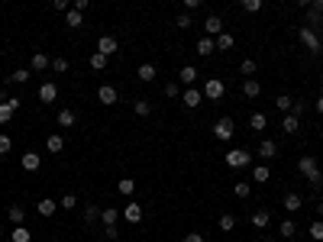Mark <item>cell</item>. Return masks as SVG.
<instances>
[{
    "instance_id": "24",
    "label": "cell",
    "mask_w": 323,
    "mask_h": 242,
    "mask_svg": "<svg viewBox=\"0 0 323 242\" xmlns=\"http://www.w3.org/2000/svg\"><path fill=\"white\" fill-rule=\"evenodd\" d=\"M269 223H272L269 210H256V213H252V226H256V230H265Z\"/></svg>"
},
{
    "instance_id": "1",
    "label": "cell",
    "mask_w": 323,
    "mask_h": 242,
    "mask_svg": "<svg viewBox=\"0 0 323 242\" xmlns=\"http://www.w3.org/2000/svg\"><path fill=\"white\" fill-rule=\"evenodd\" d=\"M298 171H301V175H304L311 184L320 181V168H317V158H314V155H301V158H298Z\"/></svg>"
},
{
    "instance_id": "53",
    "label": "cell",
    "mask_w": 323,
    "mask_h": 242,
    "mask_svg": "<svg viewBox=\"0 0 323 242\" xmlns=\"http://www.w3.org/2000/svg\"><path fill=\"white\" fill-rule=\"evenodd\" d=\"M201 3H204V0H184V10H197Z\"/></svg>"
},
{
    "instance_id": "44",
    "label": "cell",
    "mask_w": 323,
    "mask_h": 242,
    "mask_svg": "<svg viewBox=\"0 0 323 242\" xmlns=\"http://www.w3.org/2000/svg\"><path fill=\"white\" fill-rule=\"evenodd\" d=\"M239 71H243L246 78H252V74H256V61H252V58H246L243 65H239Z\"/></svg>"
},
{
    "instance_id": "17",
    "label": "cell",
    "mask_w": 323,
    "mask_h": 242,
    "mask_svg": "<svg viewBox=\"0 0 323 242\" xmlns=\"http://www.w3.org/2000/svg\"><path fill=\"white\" fill-rule=\"evenodd\" d=\"M36 210H39V217H52V213L58 210V200L45 197V200H39V204H36Z\"/></svg>"
},
{
    "instance_id": "3",
    "label": "cell",
    "mask_w": 323,
    "mask_h": 242,
    "mask_svg": "<svg viewBox=\"0 0 323 242\" xmlns=\"http://www.w3.org/2000/svg\"><path fill=\"white\" fill-rule=\"evenodd\" d=\"M223 94H226V84H223L220 78H210L207 84H204V97H207V100L220 103V100H223Z\"/></svg>"
},
{
    "instance_id": "20",
    "label": "cell",
    "mask_w": 323,
    "mask_h": 242,
    "mask_svg": "<svg viewBox=\"0 0 323 242\" xmlns=\"http://www.w3.org/2000/svg\"><path fill=\"white\" fill-rule=\"evenodd\" d=\"M269 178H272V168H269V165H256V168H252V181H256V184H265Z\"/></svg>"
},
{
    "instance_id": "29",
    "label": "cell",
    "mask_w": 323,
    "mask_h": 242,
    "mask_svg": "<svg viewBox=\"0 0 323 242\" xmlns=\"http://www.w3.org/2000/svg\"><path fill=\"white\" fill-rule=\"evenodd\" d=\"M249 126L256 129V133H262V129L269 126V116H265V113H252V116H249Z\"/></svg>"
},
{
    "instance_id": "16",
    "label": "cell",
    "mask_w": 323,
    "mask_h": 242,
    "mask_svg": "<svg viewBox=\"0 0 323 242\" xmlns=\"http://www.w3.org/2000/svg\"><path fill=\"white\" fill-rule=\"evenodd\" d=\"M197 55H204V58H207V55H214V48H217V42H214V36H204V39H197Z\"/></svg>"
},
{
    "instance_id": "22",
    "label": "cell",
    "mask_w": 323,
    "mask_h": 242,
    "mask_svg": "<svg viewBox=\"0 0 323 242\" xmlns=\"http://www.w3.org/2000/svg\"><path fill=\"white\" fill-rule=\"evenodd\" d=\"M58 126H61V129H71V126H74V110H71V107L58 110Z\"/></svg>"
},
{
    "instance_id": "32",
    "label": "cell",
    "mask_w": 323,
    "mask_h": 242,
    "mask_svg": "<svg viewBox=\"0 0 323 242\" xmlns=\"http://www.w3.org/2000/svg\"><path fill=\"white\" fill-rule=\"evenodd\" d=\"M10 239L13 242H29L32 239V233L26 230V226H13V233H10Z\"/></svg>"
},
{
    "instance_id": "5",
    "label": "cell",
    "mask_w": 323,
    "mask_h": 242,
    "mask_svg": "<svg viewBox=\"0 0 323 242\" xmlns=\"http://www.w3.org/2000/svg\"><path fill=\"white\" fill-rule=\"evenodd\" d=\"M97 100L104 103V107H113V103L120 100V94H116L113 84H104V87H97Z\"/></svg>"
},
{
    "instance_id": "28",
    "label": "cell",
    "mask_w": 323,
    "mask_h": 242,
    "mask_svg": "<svg viewBox=\"0 0 323 242\" xmlns=\"http://www.w3.org/2000/svg\"><path fill=\"white\" fill-rule=\"evenodd\" d=\"M281 204H285V210H288V213H294V210H301V204H304V200H301V194H288V197L281 200Z\"/></svg>"
},
{
    "instance_id": "59",
    "label": "cell",
    "mask_w": 323,
    "mask_h": 242,
    "mask_svg": "<svg viewBox=\"0 0 323 242\" xmlns=\"http://www.w3.org/2000/svg\"><path fill=\"white\" fill-rule=\"evenodd\" d=\"M159 242H162V239H159Z\"/></svg>"
},
{
    "instance_id": "31",
    "label": "cell",
    "mask_w": 323,
    "mask_h": 242,
    "mask_svg": "<svg viewBox=\"0 0 323 242\" xmlns=\"http://www.w3.org/2000/svg\"><path fill=\"white\" fill-rule=\"evenodd\" d=\"M100 220H104V226H113L116 220H120V210H116V207H107V210H100Z\"/></svg>"
},
{
    "instance_id": "35",
    "label": "cell",
    "mask_w": 323,
    "mask_h": 242,
    "mask_svg": "<svg viewBox=\"0 0 323 242\" xmlns=\"http://www.w3.org/2000/svg\"><path fill=\"white\" fill-rule=\"evenodd\" d=\"M307 233H311L314 242H323V220H314V223L307 226Z\"/></svg>"
},
{
    "instance_id": "10",
    "label": "cell",
    "mask_w": 323,
    "mask_h": 242,
    "mask_svg": "<svg viewBox=\"0 0 323 242\" xmlns=\"http://www.w3.org/2000/svg\"><path fill=\"white\" fill-rule=\"evenodd\" d=\"M123 220H126V223H139L142 220V207L136 204V200H129V204L123 207Z\"/></svg>"
},
{
    "instance_id": "42",
    "label": "cell",
    "mask_w": 323,
    "mask_h": 242,
    "mask_svg": "<svg viewBox=\"0 0 323 242\" xmlns=\"http://www.w3.org/2000/svg\"><path fill=\"white\" fill-rule=\"evenodd\" d=\"M13 113H16V110H10V103H0V126H6V123L13 120Z\"/></svg>"
},
{
    "instance_id": "41",
    "label": "cell",
    "mask_w": 323,
    "mask_h": 242,
    "mask_svg": "<svg viewBox=\"0 0 323 242\" xmlns=\"http://www.w3.org/2000/svg\"><path fill=\"white\" fill-rule=\"evenodd\" d=\"M291 97H288V94H281V97H275V107H278L281 110V113H291Z\"/></svg>"
},
{
    "instance_id": "18",
    "label": "cell",
    "mask_w": 323,
    "mask_h": 242,
    "mask_svg": "<svg viewBox=\"0 0 323 242\" xmlns=\"http://www.w3.org/2000/svg\"><path fill=\"white\" fill-rule=\"evenodd\" d=\"M178 81H181V84H184V87H191V84H194V81H197V68H191V65H184V68H181V71H178Z\"/></svg>"
},
{
    "instance_id": "40",
    "label": "cell",
    "mask_w": 323,
    "mask_h": 242,
    "mask_svg": "<svg viewBox=\"0 0 323 242\" xmlns=\"http://www.w3.org/2000/svg\"><path fill=\"white\" fill-rule=\"evenodd\" d=\"M133 113L136 116H149V113H152V103H149V100H136L133 103Z\"/></svg>"
},
{
    "instance_id": "23",
    "label": "cell",
    "mask_w": 323,
    "mask_h": 242,
    "mask_svg": "<svg viewBox=\"0 0 323 242\" xmlns=\"http://www.w3.org/2000/svg\"><path fill=\"white\" fill-rule=\"evenodd\" d=\"M136 74H139V81H155V65H149V61H142L139 68H136Z\"/></svg>"
},
{
    "instance_id": "47",
    "label": "cell",
    "mask_w": 323,
    "mask_h": 242,
    "mask_svg": "<svg viewBox=\"0 0 323 242\" xmlns=\"http://www.w3.org/2000/svg\"><path fill=\"white\" fill-rule=\"evenodd\" d=\"M10 149H13L10 136H3V133H0V155H10Z\"/></svg>"
},
{
    "instance_id": "15",
    "label": "cell",
    "mask_w": 323,
    "mask_h": 242,
    "mask_svg": "<svg viewBox=\"0 0 323 242\" xmlns=\"http://www.w3.org/2000/svg\"><path fill=\"white\" fill-rule=\"evenodd\" d=\"M281 129H285L288 136H294L301 129V116H294V113H285V120H281Z\"/></svg>"
},
{
    "instance_id": "9",
    "label": "cell",
    "mask_w": 323,
    "mask_h": 242,
    "mask_svg": "<svg viewBox=\"0 0 323 242\" xmlns=\"http://www.w3.org/2000/svg\"><path fill=\"white\" fill-rule=\"evenodd\" d=\"M116 48H120V42H116L113 36H100L97 39V52L107 55V58H110V55H116Z\"/></svg>"
},
{
    "instance_id": "45",
    "label": "cell",
    "mask_w": 323,
    "mask_h": 242,
    "mask_svg": "<svg viewBox=\"0 0 323 242\" xmlns=\"http://www.w3.org/2000/svg\"><path fill=\"white\" fill-rule=\"evenodd\" d=\"M243 10L246 13H259L262 10V0H243Z\"/></svg>"
},
{
    "instance_id": "51",
    "label": "cell",
    "mask_w": 323,
    "mask_h": 242,
    "mask_svg": "<svg viewBox=\"0 0 323 242\" xmlns=\"http://www.w3.org/2000/svg\"><path fill=\"white\" fill-rule=\"evenodd\" d=\"M52 68H55V71H68V58H55Z\"/></svg>"
},
{
    "instance_id": "43",
    "label": "cell",
    "mask_w": 323,
    "mask_h": 242,
    "mask_svg": "<svg viewBox=\"0 0 323 242\" xmlns=\"http://www.w3.org/2000/svg\"><path fill=\"white\" fill-rule=\"evenodd\" d=\"M58 204H61V210H74V207H78V197H74V194H65Z\"/></svg>"
},
{
    "instance_id": "46",
    "label": "cell",
    "mask_w": 323,
    "mask_h": 242,
    "mask_svg": "<svg viewBox=\"0 0 323 242\" xmlns=\"http://www.w3.org/2000/svg\"><path fill=\"white\" fill-rule=\"evenodd\" d=\"M175 26H178V29H191V13H181V16H175Z\"/></svg>"
},
{
    "instance_id": "12",
    "label": "cell",
    "mask_w": 323,
    "mask_h": 242,
    "mask_svg": "<svg viewBox=\"0 0 323 242\" xmlns=\"http://www.w3.org/2000/svg\"><path fill=\"white\" fill-rule=\"evenodd\" d=\"M65 26H68V29H81V26H84V13L71 6V10L65 13Z\"/></svg>"
},
{
    "instance_id": "50",
    "label": "cell",
    "mask_w": 323,
    "mask_h": 242,
    "mask_svg": "<svg viewBox=\"0 0 323 242\" xmlns=\"http://www.w3.org/2000/svg\"><path fill=\"white\" fill-rule=\"evenodd\" d=\"M304 110H307V103H304V100H294V103H291V113H294V116H301Z\"/></svg>"
},
{
    "instance_id": "52",
    "label": "cell",
    "mask_w": 323,
    "mask_h": 242,
    "mask_svg": "<svg viewBox=\"0 0 323 242\" xmlns=\"http://www.w3.org/2000/svg\"><path fill=\"white\" fill-rule=\"evenodd\" d=\"M71 6H74V10H81V13H84L87 6H91V0H71Z\"/></svg>"
},
{
    "instance_id": "57",
    "label": "cell",
    "mask_w": 323,
    "mask_h": 242,
    "mask_svg": "<svg viewBox=\"0 0 323 242\" xmlns=\"http://www.w3.org/2000/svg\"><path fill=\"white\" fill-rule=\"evenodd\" d=\"M0 239H3V230H0Z\"/></svg>"
},
{
    "instance_id": "54",
    "label": "cell",
    "mask_w": 323,
    "mask_h": 242,
    "mask_svg": "<svg viewBox=\"0 0 323 242\" xmlns=\"http://www.w3.org/2000/svg\"><path fill=\"white\" fill-rule=\"evenodd\" d=\"M184 242H204V236H201V233H188V236H184Z\"/></svg>"
},
{
    "instance_id": "21",
    "label": "cell",
    "mask_w": 323,
    "mask_h": 242,
    "mask_svg": "<svg viewBox=\"0 0 323 242\" xmlns=\"http://www.w3.org/2000/svg\"><path fill=\"white\" fill-rule=\"evenodd\" d=\"M278 236L281 239H294L298 236V223H294V220H285V223L278 226Z\"/></svg>"
},
{
    "instance_id": "39",
    "label": "cell",
    "mask_w": 323,
    "mask_h": 242,
    "mask_svg": "<svg viewBox=\"0 0 323 242\" xmlns=\"http://www.w3.org/2000/svg\"><path fill=\"white\" fill-rule=\"evenodd\" d=\"M87 61H91V68H94V71H104V68H107V55H100V52H94Z\"/></svg>"
},
{
    "instance_id": "56",
    "label": "cell",
    "mask_w": 323,
    "mask_h": 242,
    "mask_svg": "<svg viewBox=\"0 0 323 242\" xmlns=\"http://www.w3.org/2000/svg\"><path fill=\"white\" fill-rule=\"evenodd\" d=\"M0 103H6V91H0Z\"/></svg>"
},
{
    "instance_id": "7",
    "label": "cell",
    "mask_w": 323,
    "mask_h": 242,
    "mask_svg": "<svg viewBox=\"0 0 323 242\" xmlns=\"http://www.w3.org/2000/svg\"><path fill=\"white\" fill-rule=\"evenodd\" d=\"M39 100L42 103H55L58 100V84H55V81H45V84L39 87Z\"/></svg>"
},
{
    "instance_id": "37",
    "label": "cell",
    "mask_w": 323,
    "mask_h": 242,
    "mask_svg": "<svg viewBox=\"0 0 323 242\" xmlns=\"http://www.w3.org/2000/svg\"><path fill=\"white\" fill-rule=\"evenodd\" d=\"M214 42H217V48H220V52H230V48H233V36H230V32H220V36L214 39Z\"/></svg>"
},
{
    "instance_id": "34",
    "label": "cell",
    "mask_w": 323,
    "mask_h": 242,
    "mask_svg": "<svg viewBox=\"0 0 323 242\" xmlns=\"http://www.w3.org/2000/svg\"><path fill=\"white\" fill-rule=\"evenodd\" d=\"M29 68H16V71H10V81L13 84H26V81H29Z\"/></svg>"
},
{
    "instance_id": "25",
    "label": "cell",
    "mask_w": 323,
    "mask_h": 242,
    "mask_svg": "<svg viewBox=\"0 0 323 242\" xmlns=\"http://www.w3.org/2000/svg\"><path fill=\"white\" fill-rule=\"evenodd\" d=\"M217 226H220V233H233L236 230V217H233V213H223V217L217 220Z\"/></svg>"
},
{
    "instance_id": "26",
    "label": "cell",
    "mask_w": 323,
    "mask_h": 242,
    "mask_svg": "<svg viewBox=\"0 0 323 242\" xmlns=\"http://www.w3.org/2000/svg\"><path fill=\"white\" fill-rule=\"evenodd\" d=\"M301 39H304V45H307V48H311V52H320V39H317V36H314V32H311V29H301Z\"/></svg>"
},
{
    "instance_id": "14",
    "label": "cell",
    "mask_w": 323,
    "mask_h": 242,
    "mask_svg": "<svg viewBox=\"0 0 323 242\" xmlns=\"http://www.w3.org/2000/svg\"><path fill=\"white\" fill-rule=\"evenodd\" d=\"M6 220H10L13 226H23V220H26V210L19 204H13V207H6Z\"/></svg>"
},
{
    "instance_id": "11",
    "label": "cell",
    "mask_w": 323,
    "mask_h": 242,
    "mask_svg": "<svg viewBox=\"0 0 323 242\" xmlns=\"http://www.w3.org/2000/svg\"><path fill=\"white\" fill-rule=\"evenodd\" d=\"M259 155H262L265 158V162H269V158H275V155H278V142H275V139H262V142H259Z\"/></svg>"
},
{
    "instance_id": "2",
    "label": "cell",
    "mask_w": 323,
    "mask_h": 242,
    "mask_svg": "<svg viewBox=\"0 0 323 242\" xmlns=\"http://www.w3.org/2000/svg\"><path fill=\"white\" fill-rule=\"evenodd\" d=\"M226 165H230V168H249L252 155L246 149H230V152H226Z\"/></svg>"
},
{
    "instance_id": "55",
    "label": "cell",
    "mask_w": 323,
    "mask_h": 242,
    "mask_svg": "<svg viewBox=\"0 0 323 242\" xmlns=\"http://www.w3.org/2000/svg\"><path fill=\"white\" fill-rule=\"evenodd\" d=\"M317 113L323 116V97H317Z\"/></svg>"
},
{
    "instance_id": "49",
    "label": "cell",
    "mask_w": 323,
    "mask_h": 242,
    "mask_svg": "<svg viewBox=\"0 0 323 242\" xmlns=\"http://www.w3.org/2000/svg\"><path fill=\"white\" fill-rule=\"evenodd\" d=\"M165 97H181V87L171 81V84H165Z\"/></svg>"
},
{
    "instance_id": "30",
    "label": "cell",
    "mask_w": 323,
    "mask_h": 242,
    "mask_svg": "<svg viewBox=\"0 0 323 242\" xmlns=\"http://www.w3.org/2000/svg\"><path fill=\"white\" fill-rule=\"evenodd\" d=\"M116 191H120L123 197H133V191H136V181H133V178H120V184H116Z\"/></svg>"
},
{
    "instance_id": "27",
    "label": "cell",
    "mask_w": 323,
    "mask_h": 242,
    "mask_svg": "<svg viewBox=\"0 0 323 242\" xmlns=\"http://www.w3.org/2000/svg\"><path fill=\"white\" fill-rule=\"evenodd\" d=\"M49 65H52V61H49V55H45V52H36V55H32V71H45Z\"/></svg>"
},
{
    "instance_id": "6",
    "label": "cell",
    "mask_w": 323,
    "mask_h": 242,
    "mask_svg": "<svg viewBox=\"0 0 323 242\" xmlns=\"http://www.w3.org/2000/svg\"><path fill=\"white\" fill-rule=\"evenodd\" d=\"M181 100H184V107H188V110H194V107H201V100H204V91H197V87H184Z\"/></svg>"
},
{
    "instance_id": "38",
    "label": "cell",
    "mask_w": 323,
    "mask_h": 242,
    "mask_svg": "<svg viewBox=\"0 0 323 242\" xmlns=\"http://www.w3.org/2000/svg\"><path fill=\"white\" fill-rule=\"evenodd\" d=\"M233 194H236V197H249V194H252V184L249 181H236V184H233Z\"/></svg>"
},
{
    "instance_id": "33",
    "label": "cell",
    "mask_w": 323,
    "mask_h": 242,
    "mask_svg": "<svg viewBox=\"0 0 323 242\" xmlns=\"http://www.w3.org/2000/svg\"><path fill=\"white\" fill-rule=\"evenodd\" d=\"M45 149H49V152H55V155H58V152L65 149V139H61V136L55 133V136H49V139H45Z\"/></svg>"
},
{
    "instance_id": "36",
    "label": "cell",
    "mask_w": 323,
    "mask_h": 242,
    "mask_svg": "<svg viewBox=\"0 0 323 242\" xmlns=\"http://www.w3.org/2000/svg\"><path fill=\"white\" fill-rule=\"evenodd\" d=\"M100 220V207L97 204H87L84 207V223H97Z\"/></svg>"
},
{
    "instance_id": "13",
    "label": "cell",
    "mask_w": 323,
    "mask_h": 242,
    "mask_svg": "<svg viewBox=\"0 0 323 242\" xmlns=\"http://www.w3.org/2000/svg\"><path fill=\"white\" fill-rule=\"evenodd\" d=\"M204 32L217 39L220 32H223V19H220V16H207V19H204Z\"/></svg>"
},
{
    "instance_id": "8",
    "label": "cell",
    "mask_w": 323,
    "mask_h": 242,
    "mask_svg": "<svg viewBox=\"0 0 323 242\" xmlns=\"http://www.w3.org/2000/svg\"><path fill=\"white\" fill-rule=\"evenodd\" d=\"M19 165H23L26 171H39V168H42V155H39V152H23Z\"/></svg>"
},
{
    "instance_id": "19",
    "label": "cell",
    "mask_w": 323,
    "mask_h": 242,
    "mask_svg": "<svg viewBox=\"0 0 323 242\" xmlns=\"http://www.w3.org/2000/svg\"><path fill=\"white\" fill-rule=\"evenodd\" d=\"M259 94H262V84H259L256 78H249L243 84V97H246V100H252V97H259Z\"/></svg>"
},
{
    "instance_id": "4",
    "label": "cell",
    "mask_w": 323,
    "mask_h": 242,
    "mask_svg": "<svg viewBox=\"0 0 323 242\" xmlns=\"http://www.w3.org/2000/svg\"><path fill=\"white\" fill-rule=\"evenodd\" d=\"M233 133H236V126H233L230 116H223V120H217V123H214V136H217L220 142H230V139H233Z\"/></svg>"
},
{
    "instance_id": "48",
    "label": "cell",
    "mask_w": 323,
    "mask_h": 242,
    "mask_svg": "<svg viewBox=\"0 0 323 242\" xmlns=\"http://www.w3.org/2000/svg\"><path fill=\"white\" fill-rule=\"evenodd\" d=\"M52 6L58 13H68V10H71V0H52Z\"/></svg>"
},
{
    "instance_id": "58",
    "label": "cell",
    "mask_w": 323,
    "mask_h": 242,
    "mask_svg": "<svg viewBox=\"0 0 323 242\" xmlns=\"http://www.w3.org/2000/svg\"><path fill=\"white\" fill-rule=\"evenodd\" d=\"M265 242H275V239H265Z\"/></svg>"
}]
</instances>
